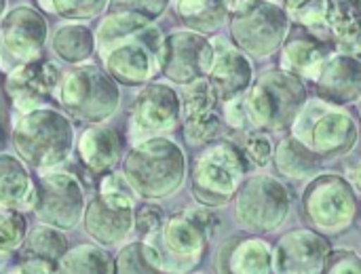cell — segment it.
Listing matches in <instances>:
<instances>
[{
  "instance_id": "1",
  "label": "cell",
  "mask_w": 361,
  "mask_h": 274,
  "mask_svg": "<svg viewBox=\"0 0 361 274\" xmlns=\"http://www.w3.org/2000/svg\"><path fill=\"white\" fill-rule=\"evenodd\" d=\"M123 175L144 201H161L178 192L186 178L182 148L161 135L140 139L123 161Z\"/></svg>"
},
{
  "instance_id": "2",
  "label": "cell",
  "mask_w": 361,
  "mask_h": 274,
  "mask_svg": "<svg viewBox=\"0 0 361 274\" xmlns=\"http://www.w3.org/2000/svg\"><path fill=\"white\" fill-rule=\"evenodd\" d=\"M13 148L32 169L49 171L63 165L74 148V127L70 118L53 108L23 112L13 125Z\"/></svg>"
},
{
  "instance_id": "3",
  "label": "cell",
  "mask_w": 361,
  "mask_h": 274,
  "mask_svg": "<svg viewBox=\"0 0 361 274\" xmlns=\"http://www.w3.org/2000/svg\"><path fill=\"white\" fill-rule=\"evenodd\" d=\"M245 112L252 129L288 131L307 106L302 78L286 68L262 72L243 93Z\"/></svg>"
},
{
  "instance_id": "4",
  "label": "cell",
  "mask_w": 361,
  "mask_h": 274,
  "mask_svg": "<svg viewBox=\"0 0 361 274\" xmlns=\"http://www.w3.org/2000/svg\"><path fill=\"white\" fill-rule=\"evenodd\" d=\"M247 156L241 146L218 139L201 146L190 169V188L197 203L205 207L226 205L247 173Z\"/></svg>"
},
{
  "instance_id": "5",
  "label": "cell",
  "mask_w": 361,
  "mask_h": 274,
  "mask_svg": "<svg viewBox=\"0 0 361 274\" xmlns=\"http://www.w3.org/2000/svg\"><path fill=\"white\" fill-rule=\"evenodd\" d=\"M55 97L68 116L80 123H104L116 114L121 104L118 82L97 66H74L61 74Z\"/></svg>"
},
{
  "instance_id": "6",
  "label": "cell",
  "mask_w": 361,
  "mask_h": 274,
  "mask_svg": "<svg viewBox=\"0 0 361 274\" xmlns=\"http://www.w3.org/2000/svg\"><path fill=\"white\" fill-rule=\"evenodd\" d=\"M131 186L112 171L99 175V192L85 205V232L102 247L121 245L133 230ZM133 192V190H131Z\"/></svg>"
},
{
  "instance_id": "7",
  "label": "cell",
  "mask_w": 361,
  "mask_h": 274,
  "mask_svg": "<svg viewBox=\"0 0 361 274\" xmlns=\"http://www.w3.org/2000/svg\"><path fill=\"white\" fill-rule=\"evenodd\" d=\"M290 34V17L275 0H245L231 15L235 46L254 57H269Z\"/></svg>"
},
{
  "instance_id": "8",
  "label": "cell",
  "mask_w": 361,
  "mask_h": 274,
  "mask_svg": "<svg viewBox=\"0 0 361 274\" xmlns=\"http://www.w3.org/2000/svg\"><path fill=\"white\" fill-rule=\"evenodd\" d=\"M302 211L313 230L322 235H341L355 220L357 192L343 175H315L302 194Z\"/></svg>"
},
{
  "instance_id": "9",
  "label": "cell",
  "mask_w": 361,
  "mask_h": 274,
  "mask_svg": "<svg viewBox=\"0 0 361 274\" xmlns=\"http://www.w3.org/2000/svg\"><path fill=\"white\" fill-rule=\"evenodd\" d=\"M235 213L239 224L256 235L277 230L290 213V194L286 186L271 175L245 180L235 194Z\"/></svg>"
},
{
  "instance_id": "10",
  "label": "cell",
  "mask_w": 361,
  "mask_h": 274,
  "mask_svg": "<svg viewBox=\"0 0 361 274\" xmlns=\"http://www.w3.org/2000/svg\"><path fill=\"white\" fill-rule=\"evenodd\" d=\"M296 137H300L322 158H338L349 154L360 137L355 120L341 110H330L324 104H311L300 110L296 123Z\"/></svg>"
},
{
  "instance_id": "11",
  "label": "cell",
  "mask_w": 361,
  "mask_h": 274,
  "mask_svg": "<svg viewBox=\"0 0 361 274\" xmlns=\"http://www.w3.org/2000/svg\"><path fill=\"white\" fill-rule=\"evenodd\" d=\"M85 205L82 186L70 173H47L34 184L32 213L40 224H49L59 230H72L78 226Z\"/></svg>"
},
{
  "instance_id": "12",
  "label": "cell",
  "mask_w": 361,
  "mask_h": 274,
  "mask_svg": "<svg viewBox=\"0 0 361 274\" xmlns=\"http://www.w3.org/2000/svg\"><path fill=\"white\" fill-rule=\"evenodd\" d=\"M214 57L216 49L207 40V34L180 30L163 38L159 51V72L176 85H190L209 74Z\"/></svg>"
},
{
  "instance_id": "13",
  "label": "cell",
  "mask_w": 361,
  "mask_h": 274,
  "mask_svg": "<svg viewBox=\"0 0 361 274\" xmlns=\"http://www.w3.org/2000/svg\"><path fill=\"white\" fill-rule=\"evenodd\" d=\"M163 36L152 23L137 36L112 46L104 53L106 72L121 85L137 87L146 85L159 72V51Z\"/></svg>"
},
{
  "instance_id": "14",
  "label": "cell",
  "mask_w": 361,
  "mask_h": 274,
  "mask_svg": "<svg viewBox=\"0 0 361 274\" xmlns=\"http://www.w3.org/2000/svg\"><path fill=\"white\" fill-rule=\"evenodd\" d=\"M61 80V72L55 63L44 57H34L15 66L4 82L2 91L11 106L17 112H30L49 104V99L57 93Z\"/></svg>"
},
{
  "instance_id": "15",
  "label": "cell",
  "mask_w": 361,
  "mask_h": 274,
  "mask_svg": "<svg viewBox=\"0 0 361 274\" xmlns=\"http://www.w3.org/2000/svg\"><path fill=\"white\" fill-rule=\"evenodd\" d=\"M182 118L180 95L161 82H146L131 106L129 127L137 139L169 133Z\"/></svg>"
},
{
  "instance_id": "16",
  "label": "cell",
  "mask_w": 361,
  "mask_h": 274,
  "mask_svg": "<svg viewBox=\"0 0 361 274\" xmlns=\"http://www.w3.org/2000/svg\"><path fill=\"white\" fill-rule=\"evenodd\" d=\"M182 93V118L184 137L190 146H205L216 139L222 129V116L218 114V91L207 76L184 85Z\"/></svg>"
},
{
  "instance_id": "17",
  "label": "cell",
  "mask_w": 361,
  "mask_h": 274,
  "mask_svg": "<svg viewBox=\"0 0 361 274\" xmlns=\"http://www.w3.org/2000/svg\"><path fill=\"white\" fill-rule=\"evenodd\" d=\"M330 254L328 239L317 230H294L283 235L273 249L275 273L309 274L324 273Z\"/></svg>"
},
{
  "instance_id": "18",
  "label": "cell",
  "mask_w": 361,
  "mask_h": 274,
  "mask_svg": "<svg viewBox=\"0 0 361 274\" xmlns=\"http://www.w3.org/2000/svg\"><path fill=\"white\" fill-rule=\"evenodd\" d=\"M49 25L42 13L27 4L13 6L0 25V38L4 49L19 61H27L40 55L47 42Z\"/></svg>"
},
{
  "instance_id": "19",
  "label": "cell",
  "mask_w": 361,
  "mask_h": 274,
  "mask_svg": "<svg viewBox=\"0 0 361 274\" xmlns=\"http://www.w3.org/2000/svg\"><path fill=\"white\" fill-rule=\"evenodd\" d=\"M334 55V42L298 25L281 44V66L300 78L317 80L326 61Z\"/></svg>"
},
{
  "instance_id": "20",
  "label": "cell",
  "mask_w": 361,
  "mask_h": 274,
  "mask_svg": "<svg viewBox=\"0 0 361 274\" xmlns=\"http://www.w3.org/2000/svg\"><path fill=\"white\" fill-rule=\"evenodd\" d=\"M209 230H212L209 211H184L165 220L163 243L171 256L180 260L197 262L205 251Z\"/></svg>"
},
{
  "instance_id": "21",
  "label": "cell",
  "mask_w": 361,
  "mask_h": 274,
  "mask_svg": "<svg viewBox=\"0 0 361 274\" xmlns=\"http://www.w3.org/2000/svg\"><path fill=\"white\" fill-rule=\"evenodd\" d=\"M322 101L345 106L361 97V59L349 53H334L315 80Z\"/></svg>"
},
{
  "instance_id": "22",
  "label": "cell",
  "mask_w": 361,
  "mask_h": 274,
  "mask_svg": "<svg viewBox=\"0 0 361 274\" xmlns=\"http://www.w3.org/2000/svg\"><path fill=\"white\" fill-rule=\"evenodd\" d=\"M218 270L235 274L275 273L273 247L258 237H231L218 251Z\"/></svg>"
},
{
  "instance_id": "23",
  "label": "cell",
  "mask_w": 361,
  "mask_h": 274,
  "mask_svg": "<svg viewBox=\"0 0 361 274\" xmlns=\"http://www.w3.org/2000/svg\"><path fill=\"white\" fill-rule=\"evenodd\" d=\"M121 146L123 139L116 129L93 123L89 129H85L76 142V152L80 165L93 173V175H104L112 171L121 158Z\"/></svg>"
},
{
  "instance_id": "24",
  "label": "cell",
  "mask_w": 361,
  "mask_h": 274,
  "mask_svg": "<svg viewBox=\"0 0 361 274\" xmlns=\"http://www.w3.org/2000/svg\"><path fill=\"white\" fill-rule=\"evenodd\" d=\"M222 101L243 95L254 82V68L245 53L237 46H222L216 51L212 70L207 74Z\"/></svg>"
},
{
  "instance_id": "25",
  "label": "cell",
  "mask_w": 361,
  "mask_h": 274,
  "mask_svg": "<svg viewBox=\"0 0 361 274\" xmlns=\"http://www.w3.org/2000/svg\"><path fill=\"white\" fill-rule=\"evenodd\" d=\"M326 27L341 53L361 55V0H330Z\"/></svg>"
},
{
  "instance_id": "26",
  "label": "cell",
  "mask_w": 361,
  "mask_h": 274,
  "mask_svg": "<svg viewBox=\"0 0 361 274\" xmlns=\"http://www.w3.org/2000/svg\"><path fill=\"white\" fill-rule=\"evenodd\" d=\"M275 169L281 178L288 180H313L319 173L322 156L315 154L300 137H283L275 146L273 154Z\"/></svg>"
},
{
  "instance_id": "27",
  "label": "cell",
  "mask_w": 361,
  "mask_h": 274,
  "mask_svg": "<svg viewBox=\"0 0 361 274\" xmlns=\"http://www.w3.org/2000/svg\"><path fill=\"white\" fill-rule=\"evenodd\" d=\"M34 186L23 163L11 154H0V207H32Z\"/></svg>"
},
{
  "instance_id": "28",
  "label": "cell",
  "mask_w": 361,
  "mask_h": 274,
  "mask_svg": "<svg viewBox=\"0 0 361 274\" xmlns=\"http://www.w3.org/2000/svg\"><path fill=\"white\" fill-rule=\"evenodd\" d=\"M152 23V19L129 13V11H110L95 30V46L99 53H108L112 46L137 36L142 30H146Z\"/></svg>"
},
{
  "instance_id": "29",
  "label": "cell",
  "mask_w": 361,
  "mask_h": 274,
  "mask_svg": "<svg viewBox=\"0 0 361 274\" xmlns=\"http://www.w3.org/2000/svg\"><path fill=\"white\" fill-rule=\"evenodd\" d=\"M53 53L66 63H82L95 51V32L82 23H63L51 36Z\"/></svg>"
},
{
  "instance_id": "30",
  "label": "cell",
  "mask_w": 361,
  "mask_h": 274,
  "mask_svg": "<svg viewBox=\"0 0 361 274\" xmlns=\"http://www.w3.org/2000/svg\"><path fill=\"white\" fill-rule=\"evenodd\" d=\"M228 13L226 0H178L176 15L178 19L195 32L214 34L218 32Z\"/></svg>"
},
{
  "instance_id": "31",
  "label": "cell",
  "mask_w": 361,
  "mask_h": 274,
  "mask_svg": "<svg viewBox=\"0 0 361 274\" xmlns=\"http://www.w3.org/2000/svg\"><path fill=\"white\" fill-rule=\"evenodd\" d=\"M19 251H21V258L32 256V258H42V260H51L59 264V260L68 251V239L63 230L49 226V224H40L25 235Z\"/></svg>"
},
{
  "instance_id": "32",
  "label": "cell",
  "mask_w": 361,
  "mask_h": 274,
  "mask_svg": "<svg viewBox=\"0 0 361 274\" xmlns=\"http://www.w3.org/2000/svg\"><path fill=\"white\" fill-rule=\"evenodd\" d=\"M59 273L68 274H112L114 258L95 245H78L63 254L59 260Z\"/></svg>"
},
{
  "instance_id": "33",
  "label": "cell",
  "mask_w": 361,
  "mask_h": 274,
  "mask_svg": "<svg viewBox=\"0 0 361 274\" xmlns=\"http://www.w3.org/2000/svg\"><path fill=\"white\" fill-rule=\"evenodd\" d=\"M114 273L118 274H154L163 273V258L157 247L135 241L125 245L114 258Z\"/></svg>"
},
{
  "instance_id": "34",
  "label": "cell",
  "mask_w": 361,
  "mask_h": 274,
  "mask_svg": "<svg viewBox=\"0 0 361 274\" xmlns=\"http://www.w3.org/2000/svg\"><path fill=\"white\" fill-rule=\"evenodd\" d=\"M288 17L296 23L302 25L319 36L322 30L328 32L326 27V17L330 8V0H281Z\"/></svg>"
},
{
  "instance_id": "35",
  "label": "cell",
  "mask_w": 361,
  "mask_h": 274,
  "mask_svg": "<svg viewBox=\"0 0 361 274\" xmlns=\"http://www.w3.org/2000/svg\"><path fill=\"white\" fill-rule=\"evenodd\" d=\"M110 0H38L44 11H51L63 19L82 21L102 15Z\"/></svg>"
},
{
  "instance_id": "36",
  "label": "cell",
  "mask_w": 361,
  "mask_h": 274,
  "mask_svg": "<svg viewBox=\"0 0 361 274\" xmlns=\"http://www.w3.org/2000/svg\"><path fill=\"white\" fill-rule=\"evenodd\" d=\"M25 235H27V224L25 218L19 213V209L0 207V254L19 251Z\"/></svg>"
},
{
  "instance_id": "37",
  "label": "cell",
  "mask_w": 361,
  "mask_h": 274,
  "mask_svg": "<svg viewBox=\"0 0 361 274\" xmlns=\"http://www.w3.org/2000/svg\"><path fill=\"white\" fill-rule=\"evenodd\" d=\"M241 148H243L247 161L254 167H267L273 161V154H275L273 139H271L269 131H262V129L247 131L243 135V146Z\"/></svg>"
},
{
  "instance_id": "38",
  "label": "cell",
  "mask_w": 361,
  "mask_h": 274,
  "mask_svg": "<svg viewBox=\"0 0 361 274\" xmlns=\"http://www.w3.org/2000/svg\"><path fill=\"white\" fill-rule=\"evenodd\" d=\"M163 226H165V216L161 207L152 203H144L133 211V228L142 237H152L154 232L163 230Z\"/></svg>"
},
{
  "instance_id": "39",
  "label": "cell",
  "mask_w": 361,
  "mask_h": 274,
  "mask_svg": "<svg viewBox=\"0 0 361 274\" xmlns=\"http://www.w3.org/2000/svg\"><path fill=\"white\" fill-rule=\"evenodd\" d=\"M169 2L171 0H110L108 11H129V13H137L154 21L167 11Z\"/></svg>"
},
{
  "instance_id": "40",
  "label": "cell",
  "mask_w": 361,
  "mask_h": 274,
  "mask_svg": "<svg viewBox=\"0 0 361 274\" xmlns=\"http://www.w3.org/2000/svg\"><path fill=\"white\" fill-rule=\"evenodd\" d=\"M324 273L361 274V258L355 254V251H349V249L330 251V254H328V258H326V264H324Z\"/></svg>"
},
{
  "instance_id": "41",
  "label": "cell",
  "mask_w": 361,
  "mask_h": 274,
  "mask_svg": "<svg viewBox=\"0 0 361 274\" xmlns=\"http://www.w3.org/2000/svg\"><path fill=\"white\" fill-rule=\"evenodd\" d=\"M224 120H226V125L233 127V129H241L245 123L250 125L247 112H245V99H243V95L224 101Z\"/></svg>"
},
{
  "instance_id": "42",
  "label": "cell",
  "mask_w": 361,
  "mask_h": 274,
  "mask_svg": "<svg viewBox=\"0 0 361 274\" xmlns=\"http://www.w3.org/2000/svg\"><path fill=\"white\" fill-rule=\"evenodd\" d=\"M13 273L21 274H47V273H59V264L51 262V260H42V258H21V262L13 268Z\"/></svg>"
},
{
  "instance_id": "43",
  "label": "cell",
  "mask_w": 361,
  "mask_h": 274,
  "mask_svg": "<svg viewBox=\"0 0 361 274\" xmlns=\"http://www.w3.org/2000/svg\"><path fill=\"white\" fill-rule=\"evenodd\" d=\"M347 180L351 182V186L355 188V192H360L361 194V161H357L353 167H349Z\"/></svg>"
},
{
  "instance_id": "44",
  "label": "cell",
  "mask_w": 361,
  "mask_h": 274,
  "mask_svg": "<svg viewBox=\"0 0 361 274\" xmlns=\"http://www.w3.org/2000/svg\"><path fill=\"white\" fill-rule=\"evenodd\" d=\"M4 11H6V0H0V17L4 15Z\"/></svg>"
},
{
  "instance_id": "45",
  "label": "cell",
  "mask_w": 361,
  "mask_h": 274,
  "mask_svg": "<svg viewBox=\"0 0 361 274\" xmlns=\"http://www.w3.org/2000/svg\"><path fill=\"white\" fill-rule=\"evenodd\" d=\"M2 144H4V139H2V133H0V148H2Z\"/></svg>"
},
{
  "instance_id": "46",
  "label": "cell",
  "mask_w": 361,
  "mask_h": 274,
  "mask_svg": "<svg viewBox=\"0 0 361 274\" xmlns=\"http://www.w3.org/2000/svg\"><path fill=\"white\" fill-rule=\"evenodd\" d=\"M360 116H361V97H360Z\"/></svg>"
},
{
  "instance_id": "47",
  "label": "cell",
  "mask_w": 361,
  "mask_h": 274,
  "mask_svg": "<svg viewBox=\"0 0 361 274\" xmlns=\"http://www.w3.org/2000/svg\"><path fill=\"white\" fill-rule=\"evenodd\" d=\"M275 2H279V0H275Z\"/></svg>"
},
{
  "instance_id": "48",
  "label": "cell",
  "mask_w": 361,
  "mask_h": 274,
  "mask_svg": "<svg viewBox=\"0 0 361 274\" xmlns=\"http://www.w3.org/2000/svg\"><path fill=\"white\" fill-rule=\"evenodd\" d=\"M0 57H2V53H0Z\"/></svg>"
}]
</instances>
